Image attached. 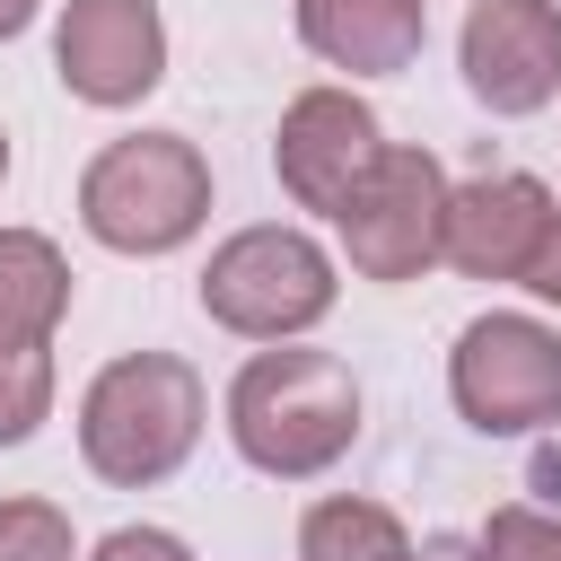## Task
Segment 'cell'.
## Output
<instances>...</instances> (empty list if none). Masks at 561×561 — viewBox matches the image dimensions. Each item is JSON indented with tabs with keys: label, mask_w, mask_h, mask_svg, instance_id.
<instances>
[{
	"label": "cell",
	"mask_w": 561,
	"mask_h": 561,
	"mask_svg": "<svg viewBox=\"0 0 561 561\" xmlns=\"http://www.w3.org/2000/svg\"><path fill=\"white\" fill-rule=\"evenodd\" d=\"M465 88L491 114H543L561 96V0H473L456 35Z\"/></svg>",
	"instance_id": "9c48e42d"
},
{
	"label": "cell",
	"mask_w": 561,
	"mask_h": 561,
	"mask_svg": "<svg viewBox=\"0 0 561 561\" xmlns=\"http://www.w3.org/2000/svg\"><path fill=\"white\" fill-rule=\"evenodd\" d=\"M377 158H386V131H377V114H368L351 88H307V96H289L280 131H272L280 193H289L298 210H324V219H342V202L368 184Z\"/></svg>",
	"instance_id": "52a82bcc"
},
{
	"label": "cell",
	"mask_w": 561,
	"mask_h": 561,
	"mask_svg": "<svg viewBox=\"0 0 561 561\" xmlns=\"http://www.w3.org/2000/svg\"><path fill=\"white\" fill-rule=\"evenodd\" d=\"M465 561H561V517L508 500V508H491V517L465 535Z\"/></svg>",
	"instance_id": "9a60e30c"
},
{
	"label": "cell",
	"mask_w": 561,
	"mask_h": 561,
	"mask_svg": "<svg viewBox=\"0 0 561 561\" xmlns=\"http://www.w3.org/2000/svg\"><path fill=\"white\" fill-rule=\"evenodd\" d=\"M53 70L79 105H140L167 79V18L158 0H70L53 26Z\"/></svg>",
	"instance_id": "ba28073f"
},
{
	"label": "cell",
	"mask_w": 561,
	"mask_h": 561,
	"mask_svg": "<svg viewBox=\"0 0 561 561\" xmlns=\"http://www.w3.org/2000/svg\"><path fill=\"white\" fill-rule=\"evenodd\" d=\"M0 184H9V131H0Z\"/></svg>",
	"instance_id": "44dd1931"
},
{
	"label": "cell",
	"mask_w": 561,
	"mask_h": 561,
	"mask_svg": "<svg viewBox=\"0 0 561 561\" xmlns=\"http://www.w3.org/2000/svg\"><path fill=\"white\" fill-rule=\"evenodd\" d=\"M447 394L491 438L561 421V333L543 316H473L447 351Z\"/></svg>",
	"instance_id": "5b68a950"
},
{
	"label": "cell",
	"mask_w": 561,
	"mask_h": 561,
	"mask_svg": "<svg viewBox=\"0 0 561 561\" xmlns=\"http://www.w3.org/2000/svg\"><path fill=\"white\" fill-rule=\"evenodd\" d=\"M447 167L430 149H394L368 167V184L342 202V254L359 280H421L438 254H447Z\"/></svg>",
	"instance_id": "8992f818"
},
{
	"label": "cell",
	"mask_w": 561,
	"mask_h": 561,
	"mask_svg": "<svg viewBox=\"0 0 561 561\" xmlns=\"http://www.w3.org/2000/svg\"><path fill=\"white\" fill-rule=\"evenodd\" d=\"M298 44L351 79H394L430 44V0H298Z\"/></svg>",
	"instance_id": "8fae6325"
},
{
	"label": "cell",
	"mask_w": 561,
	"mask_h": 561,
	"mask_svg": "<svg viewBox=\"0 0 561 561\" xmlns=\"http://www.w3.org/2000/svg\"><path fill=\"white\" fill-rule=\"evenodd\" d=\"M394 561H465V535H430V543H421V552H412V543H403V552H394Z\"/></svg>",
	"instance_id": "d6986e66"
},
{
	"label": "cell",
	"mask_w": 561,
	"mask_h": 561,
	"mask_svg": "<svg viewBox=\"0 0 561 561\" xmlns=\"http://www.w3.org/2000/svg\"><path fill=\"white\" fill-rule=\"evenodd\" d=\"M70 316V263L35 228H0V342H53Z\"/></svg>",
	"instance_id": "7c38bea8"
},
{
	"label": "cell",
	"mask_w": 561,
	"mask_h": 561,
	"mask_svg": "<svg viewBox=\"0 0 561 561\" xmlns=\"http://www.w3.org/2000/svg\"><path fill=\"white\" fill-rule=\"evenodd\" d=\"M342 280H333V254L307 237V228H237L210 263H202V316L245 333V342H298L333 316Z\"/></svg>",
	"instance_id": "277c9868"
},
{
	"label": "cell",
	"mask_w": 561,
	"mask_h": 561,
	"mask_svg": "<svg viewBox=\"0 0 561 561\" xmlns=\"http://www.w3.org/2000/svg\"><path fill=\"white\" fill-rule=\"evenodd\" d=\"M552 210H561V202H552L535 175L491 167V175H473V184L447 193V254H438V263H456L465 280H526Z\"/></svg>",
	"instance_id": "30bf717a"
},
{
	"label": "cell",
	"mask_w": 561,
	"mask_h": 561,
	"mask_svg": "<svg viewBox=\"0 0 561 561\" xmlns=\"http://www.w3.org/2000/svg\"><path fill=\"white\" fill-rule=\"evenodd\" d=\"M210 219V158L184 131L105 140L79 175V228L114 254H175Z\"/></svg>",
	"instance_id": "3957f363"
},
{
	"label": "cell",
	"mask_w": 561,
	"mask_h": 561,
	"mask_svg": "<svg viewBox=\"0 0 561 561\" xmlns=\"http://www.w3.org/2000/svg\"><path fill=\"white\" fill-rule=\"evenodd\" d=\"M88 561H193V543H184V535H167V526H114Z\"/></svg>",
	"instance_id": "e0dca14e"
},
{
	"label": "cell",
	"mask_w": 561,
	"mask_h": 561,
	"mask_svg": "<svg viewBox=\"0 0 561 561\" xmlns=\"http://www.w3.org/2000/svg\"><path fill=\"white\" fill-rule=\"evenodd\" d=\"M35 9H44V0H0V44H9V35H26V26H35Z\"/></svg>",
	"instance_id": "ffe728a7"
},
{
	"label": "cell",
	"mask_w": 561,
	"mask_h": 561,
	"mask_svg": "<svg viewBox=\"0 0 561 561\" xmlns=\"http://www.w3.org/2000/svg\"><path fill=\"white\" fill-rule=\"evenodd\" d=\"M202 412H210V394H202L193 359H175V351H123L79 394V456H88L96 482L149 491V482H167L202 447Z\"/></svg>",
	"instance_id": "7a4b0ae2"
},
{
	"label": "cell",
	"mask_w": 561,
	"mask_h": 561,
	"mask_svg": "<svg viewBox=\"0 0 561 561\" xmlns=\"http://www.w3.org/2000/svg\"><path fill=\"white\" fill-rule=\"evenodd\" d=\"M0 561H79L53 500H0Z\"/></svg>",
	"instance_id": "2e32d148"
},
{
	"label": "cell",
	"mask_w": 561,
	"mask_h": 561,
	"mask_svg": "<svg viewBox=\"0 0 561 561\" xmlns=\"http://www.w3.org/2000/svg\"><path fill=\"white\" fill-rule=\"evenodd\" d=\"M228 438L272 482H316L359 438V377L333 351H254L228 386Z\"/></svg>",
	"instance_id": "6da1fadb"
},
{
	"label": "cell",
	"mask_w": 561,
	"mask_h": 561,
	"mask_svg": "<svg viewBox=\"0 0 561 561\" xmlns=\"http://www.w3.org/2000/svg\"><path fill=\"white\" fill-rule=\"evenodd\" d=\"M412 535H403V517L386 508V500H316L307 517H298V561H394Z\"/></svg>",
	"instance_id": "4fadbf2b"
},
{
	"label": "cell",
	"mask_w": 561,
	"mask_h": 561,
	"mask_svg": "<svg viewBox=\"0 0 561 561\" xmlns=\"http://www.w3.org/2000/svg\"><path fill=\"white\" fill-rule=\"evenodd\" d=\"M517 289H535L543 307H561V210H552V228H543V245H535V263H526Z\"/></svg>",
	"instance_id": "ac0fdd59"
},
{
	"label": "cell",
	"mask_w": 561,
	"mask_h": 561,
	"mask_svg": "<svg viewBox=\"0 0 561 561\" xmlns=\"http://www.w3.org/2000/svg\"><path fill=\"white\" fill-rule=\"evenodd\" d=\"M53 412V351L44 342H0V447H26Z\"/></svg>",
	"instance_id": "5bb4252c"
}]
</instances>
